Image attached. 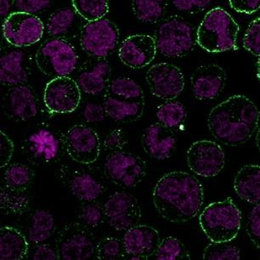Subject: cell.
<instances>
[{
    "label": "cell",
    "instance_id": "obj_1",
    "mask_svg": "<svg viewBox=\"0 0 260 260\" xmlns=\"http://www.w3.org/2000/svg\"><path fill=\"white\" fill-rule=\"evenodd\" d=\"M157 213L172 223L194 219L203 207L204 191L200 181L184 171H173L156 182L152 193Z\"/></svg>",
    "mask_w": 260,
    "mask_h": 260
},
{
    "label": "cell",
    "instance_id": "obj_2",
    "mask_svg": "<svg viewBox=\"0 0 260 260\" xmlns=\"http://www.w3.org/2000/svg\"><path fill=\"white\" fill-rule=\"evenodd\" d=\"M260 112L245 95H233L216 106L208 117V128L219 143L238 146L246 143L258 127Z\"/></svg>",
    "mask_w": 260,
    "mask_h": 260
},
{
    "label": "cell",
    "instance_id": "obj_3",
    "mask_svg": "<svg viewBox=\"0 0 260 260\" xmlns=\"http://www.w3.org/2000/svg\"><path fill=\"white\" fill-rule=\"evenodd\" d=\"M239 26L226 11L214 8L204 16L197 31V42L210 53L224 52L237 49Z\"/></svg>",
    "mask_w": 260,
    "mask_h": 260
},
{
    "label": "cell",
    "instance_id": "obj_4",
    "mask_svg": "<svg viewBox=\"0 0 260 260\" xmlns=\"http://www.w3.org/2000/svg\"><path fill=\"white\" fill-rule=\"evenodd\" d=\"M199 224L211 242H230L239 233L242 213L234 201L227 198L206 207L199 217Z\"/></svg>",
    "mask_w": 260,
    "mask_h": 260
},
{
    "label": "cell",
    "instance_id": "obj_5",
    "mask_svg": "<svg viewBox=\"0 0 260 260\" xmlns=\"http://www.w3.org/2000/svg\"><path fill=\"white\" fill-rule=\"evenodd\" d=\"M41 73L49 77H67L75 71L78 62L75 48L65 39H50L39 47L35 55Z\"/></svg>",
    "mask_w": 260,
    "mask_h": 260
},
{
    "label": "cell",
    "instance_id": "obj_6",
    "mask_svg": "<svg viewBox=\"0 0 260 260\" xmlns=\"http://www.w3.org/2000/svg\"><path fill=\"white\" fill-rule=\"evenodd\" d=\"M156 42L159 51L168 57H183L195 46L193 26L179 16L167 18L157 29Z\"/></svg>",
    "mask_w": 260,
    "mask_h": 260
},
{
    "label": "cell",
    "instance_id": "obj_7",
    "mask_svg": "<svg viewBox=\"0 0 260 260\" xmlns=\"http://www.w3.org/2000/svg\"><path fill=\"white\" fill-rule=\"evenodd\" d=\"M96 241L90 228L82 223H69L58 232L55 249L62 260L89 259L96 253Z\"/></svg>",
    "mask_w": 260,
    "mask_h": 260
},
{
    "label": "cell",
    "instance_id": "obj_8",
    "mask_svg": "<svg viewBox=\"0 0 260 260\" xmlns=\"http://www.w3.org/2000/svg\"><path fill=\"white\" fill-rule=\"evenodd\" d=\"M22 150L29 161L34 164H50L57 161L64 149L63 134L49 125H41L24 139Z\"/></svg>",
    "mask_w": 260,
    "mask_h": 260
},
{
    "label": "cell",
    "instance_id": "obj_9",
    "mask_svg": "<svg viewBox=\"0 0 260 260\" xmlns=\"http://www.w3.org/2000/svg\"><path fill=\"white\" fill-rule=\"evenodd\" d=\"M105 175L115 185L132 188L145 179L147 165L143 158L136 154L119 151L110 152L104 164Z\"/></svg>",
    "mask_w": 260,
    "mask_h": 260
},
{
    "label": "cell",
    "instance_id": "obj_10",
    "mask_svg": "<svg viewBox=\"0 0 260 260\" xmlns=\"http://www.w3.org/2000/svg\"><path fill=\"white\" fill-rule=\"evenodd\" d=\"M119 39L117 26L108 19L89 21L80 35L81 47L92 57L105 59L117 47Z\"/></svg>",
    "mask_w": 260,
    "mask_h": 260
},
{
    "label": "cell",
    "instance_id": "obj_11",
    "mask_svg": "<svg viewBox=\"0 0 260 260\" xmlns=\"http://www.w3.org/2000/svg\"><path fill=\"white\" fill-rule=\"evenodd\" d=\"M66 152L75 162L89 165L99 158L101 141L98 134L92 127L76 124L63 134Z\"/></svg>",
    "mask_w": 260,
    "mask_h": 260
},
{
    "label": "cell",
    "instance_id": "obj_12",
    "mask_svg": "<svg viewBox=\"0 0 260 260\" xmlns=\"http://www.w3.org/2000/svg\"><path fill=\"white\" fill-rule=\"evenodd\" d=\"M45 26L34 14L16 11L10 14L3 23L5 39L16 47L34 45L43 38Z\"/></svg>",
    "mask_w": 260,
    "mask_h": 260
},
{
    "label": "cell",
    "instance_id": "obj_13",
    "mask_svg": "<svg viewBox=\"0 0 260 260\" xmlns=\"http://www.w3.org/2000/svg\"><path fill=\"white\" fill-rule=\"evenodd\" d=\"M103 208L110 226L117 232H126L138 224L142 216L138 199L126 191H117L110 196Z\"/></svg>",
    "mask_w": 260,
    "mask_h": 260
},
{
    "label": "cell",
    "instance_id": "obj_14",
    "mask_svg": "<svg viewBox=\"0 0 260 260\" xmlns=\"http://www.w3.org/2000/svg\"><path fill=\"white\" fill-rule=\"evenodd\" d=\"M188 167L201 177H215L224 169L225 155L219 144L211 141H196L186 154Z\"/></svg>",
    "mask_w": 260,
    "mask_h": 260
},
{
    "label": "cell",
    "instance_id": "obj_15",
    "mask_svg": "<svg viewBox=\"0 0 260 260\" xmlns=\"http://www.w3.org/2000/svg\"><path fill=\"white\" fill-rule=\"evenodd\" d=\"M146 83L154 96L172 101L182 93L185 79L176 66L161 62L152 66L146 73Z\"/></svg>",
    "mask_w": 260,
    "mask_h": 260
},
{
    "label": "cell",
    "instance_id": "obj_16",
    "mask_svg": "<svg viewBox=\"0 0 260 260\" xmlns=\"http://www.w3.org/2000/svg\"><path fill=\"white\" fill-rule=\"evenodd\" d=\"M80 101V88L77 82L68 76L54 78L46 84L44 102L52 113L66 114L74 112Z\"/></svg>",
    "mask_w": 260,
    "mask_h": 260
},
{
    "label": "cell",
    "instance_id": "obj_17",
    "mask_svg": "<svg viewBox=\"0 0 260 260\" xmlns=\"http://www.w3.org/2000/svg\"><path fill=\"white\" fill-rule=\"evenodd\" d=\"M2 108L10 119L15 122H25L39 114V101L31 86H12L3 98Z\"/></svg>",
    "mask_w": 260,
    "mask_h": 260
},
{
    "label": "cell",
    "instance_id": "obj_18",
    "mask_svg": "<svg viewBox=\"0 0 260 260\" xmlns=\"http://www.w3.org/2000/svg\"><path fill=\"white\" fill-rule=\"evenodd\" d=\"M156 39L147 34H136L122 42L118 51L120 60L133 69L145 68L156 57Z\"/></svg>",
    "mask_w": 260,
    "mask_h": 260
},
{
    "label": "cell",
    "instance_id": "obj_19",
    "mask_svg": "<svg viewBox=\"0 0 260 260\" xmlns=\"http://www.w3.org/2000/svg\"><path fill=\"white\" fill-rule=\"evenodd\" d=\"M161 242L158 232L147 224H136L125 232L122 242L131 260L147 259L154 256Z\"/></svg>",
    "mask_w": 260,
    "mask_h": 260
},
{
    "label": "cell",
    "instance_id": "obj_20",
    "mask_svg": "<svg viewBox=\"0 0 260 260\" xmlns=\"http://www.w3.org/2000/svg\"><path fill=\"white\" fill-rule=\"evenodd\" d=\"M226 79V73L219 66H201L190 78L193 94L201 101L215 99L223 91Z\"/></svg>",
    "mask_w": 260,
    "mask_h": 260
},
{
    "label": "cell",
    "instance_id": "obj_21",
    "mask_svg": "<svg viewBox=\"0 0 260 260\" xmlns=\"http://www.w3.org/2000/svg\"><path fill=\"white\" fill-rule=\"evenodd\" d=\"M141 142L144 151L150 157L157 161H164L174 153L177 138L174 130L164 127L157 122L146 127Z\"/></svg>",
    "mask_w": 260,
    "mask_h": 260
},
{
    "label": "cell",
    "instance_id": "obj_22",
    "mask_svg": "<svg viewBox=\"0 0 260 260\" xmlns=\"http://www.w3.org/2000/svg\"><path fill=\"white\" fill-rule=\"evenodd\" d=\"M111 73L112 68L108 61L95 58V60L86 63L81 68L76 82L85 94L97 95L109 85Z\"/></svg>",
    "mask_w": 260,
    "mask_h": 260
},
{
    "label": "cell",
    "instance_id": "obj_23",
    "mask_svg": "<svg viewBox=\"0 0 260 260\" xmlns=\"http://www.w3.org/2000/svg\"><path fill=\"white\" fill-rule=\"evenodd\" d=\"M65 178L68 189L78 200L93 202L104 193V185L89 172L75 169Z\"/></svg>",
    "mask_w": 260,
    "mask_h": 260
},
{
    "label": "cell",
    "instance_id": "obj_24",
    "mask_svg": "<svg viewBox=\"0 0 260 260\" xmlns=\"http://www.w3.org/2000/svg\"><path fill=\"white\" fill-rule=\"evenodd\" d=\"M234 190L247 203H260V165L247 164L242 167L235 177Z\"/></svg>",
    "mask_w": 260,
    "mask_h": 260
},
{
    "label": "cell",
    "instance_id": "obj_25",
    "mask_svg": "<svg viewBox=\"0 0 260 260\" xmlns=\"http://www.w3.org/2000/svg\"><path fill=\"white\" fill-rule=\"evenodd\" d=\"M104 107L107 117L115 122H136L140 119L145 111V102L120 99L105 94Z\"/></svg>",
    "mask_w": 260,
    "mask_h": 260
},
{
    "label": "cell",
    "instance_id": "obj_26",
    "mask_svg": "<svg viewBox=\"0 0 260 260\" xmlns=\"http://www.w3.org/2000/svg\"><path fill=\"white\" fill-rule=\"evenodd\" d=\"M25 54L21 50H13L0 59V81L7 86L26 84L29 73L24 66Z\"/></svg>",
    "mask_w": 260,
    "mask_h": 260
},
{
    "label": "cell",
    "instance_id": "obj_27",
    "mask_svg": "<svg viewBox=\"0 0 260 260\" xmlns=\"http://www.w3.org/2000/svg\"><path fill=\"white\" fill-rule=\"evenodd\" d=\"M20 231L11 226L0 228V259L21 260L26 257L29 244Z\"/></svg>",
    "mask_w": 260,
    "mask_h": 260
},
{
    "label": "cell",
    "instance_id": "obj_28",
    "mask_svg": "<svg viewBox=\"0 0 260 260\" xmlns=\"http://www.w3.org/2000/svg\"><path fill=\"white\" fill-rule=\"evenodd\" d=\"M55 231V218L47 209H38L31 217L27 239L32 244H40L52 237Z\"/></svg>",
    "mask_w": 260,
    "mask_h": 260
},
{
    "label": "cell",
    "instance_id": "obj_29",
    "mask_svg": "<svg viewBox=\"0 0 260 260\" xmlns=\"http://www.w3.org/2000/svg\"><path fill=\"white\" fill-rule=\"evenodd\" d=\"M34 172L26 164H10L4 173V185L11 190L26 191L34 182Z\"/></svg>",
    "mask_w": 260,
    "mask_h": 260
},
{
    "label": "cell",
    "instance_id": "obj_30",
    "mask_svg": "<svg viewBox=\"0 0 260 260\" xmlns=\"http://www.w3.org/2000/svg\"><path fill=\"white\" fill-rule=\"evenodd\" d=\"M0 208L5 214L21 215L30 208V198L26 191L1 186Z\"/></svg>",
    "mask_w": 260,
    "mask_h": 260
},
{
    "label": "cell",
    "instance_id": "obj_31",
    "mask_svg": "<svg viewBox=\"0 0 260 260\" xmlns=\"http://www.w3.org/2000/svg\"><path fill=\"white\" fill-rule=\"evenodd\" d=\"M105 94L120 99L145 102V95L140 84L127 77H118L111 81Z\"/></svg>",
    "mask_w": 260,
    "mask_h": 260
},
{
    "label": "cell",
    "instance_id": "obj_32",
    "mask_svg": "<svg viewBox=\"0 0 260 260\" xmlns=\"http://www.w3.org/2000/svg\"><path fill=\"white\" fill-rule=\"evenodd\" d=\"M169 0H133L134 15L144 23H156L162 18Z\"/></svg>",
    "mask_w": 260,
    "mask_h": 260
},
{
    "label": "cell",
    "instance_id": "obj_33",
    "mask_svg": "<svg viewBox=\"0 0 260 260\" xmlns=\"http://www.w3.org/2000/svg\"><path fill=\"white\" fill-rule=\"evenodd\" d=\"M156 117L157 122L164 127L178 129L185 122L186 110L182 103L169 101L157 107Z\"/></svg>",
    "mask_w": 260,
    "mask_h": 260
},
{
    "label": "cell",
    "instance_id": "obj_34",
    "mask_svg": "<svg viewBox=\"0 0 260 260\" xmlns=\"http://www.w3.org/2000/svg\"><path fill=\"white\" fill-rule=\"evenodd\" d=\"M76 13L75 11L70 8L55 11L48 20V34L58 39L69 34L77 21Z\"/></svg>",
    "mask_w": 260,
    "mask_h": 260
},
{
    "label": "cell",
    "instance_id": "obj_35",
    "mask_svg": "<svg viewBox=\"0 0 260 260\" xmlns=\"http://www.w3.org/2000/svg\"><path fill=\"white\" fill-rule=\"evenodd\" d=\"M74 11L86 21L104 18L109 11V0H73Z\"/></svg>",
    "mask_w": 260,
    "mask_h": 260
},
{
    "label": "cell",
    "instance_id": "obj_36",
    "mask_svg": "<svg viewBox=\"0 0 260 260\" xmlns=\"http://www.w3.org/2000/svg\"><path fill=\"white\" fill-rule=\"evenodd\" d=\"M154 258L156 260L190 259V256L180 239L168 237L159 243Z\"/></svg>",
    "mask_w": 260,
    "mask_h": 260
},
{
    "label": "cell",
    "instance_id": "obj_37",
    "mask_svg": "<svg viewBox=\"0 0 260 260\" xmlns=\"http://www.w3.org/2000/svg\"><path fill=\"white\" fill-rule=\"evenodd\" d=\"M228 242H212L204 248L203 259L239 260L241 250L236 246L227 244Z\"/></svg>",
    "mask_w": 260,
    "mask_h": 260
},
{
    "label": "cell",
    "instance_id": "obj_38",
    "mask_svg": "<svg viewBox=\"0 0 260 260\" xmlns=\"http://www.w3.org/2000/svg\"><path fill=\"white\" fill-rule=\"evenodd\" d=\"M104 208L103 206L95 201L84 202L78 210L79 221L90 229L97 228L104 221Z\"/></svg>",
    "mask_w": 260,
    "mask_h": 260
},
{
    "label": "cell",
    "instance_id": "obj_39",
    "mask_svg": "<svg viewBox=\"0 0 260 260\" xmlns=\"http://www.w3.org/2000/svg\"><path fill=\"white\" fill-rule=\"evenodd\" d=\"M124 246L122 240L116 237H104L96 245V257L98 259H122L125 257Z\"/></svg>",
    "mask_w": 260,
    "mask_h": 260
},
{
    "label": "cell",
    "instance_id": "obj_40",
    "mask_svg": "<svg viewBox=\"0 0 260 260\" xmlns=\"http://www.w3.org/2000/svg\"><path fill=\"white\" fill-rule=\"evenodd\" d=\"M243 47L251 54L260 57V17L249 24L243 38Z\"/></svg>",
    "mask_w": 260,
    "mask_h": 260
},
{
    "label": "cell",
    "instance_id": "obj_41",
    "mask_svg": "<svg viewBox=\"0 0 260 260\" xmlns=\"http://www.w3.org/2000/svg\"><path fill=\"white\" fill-rule=\"evenodd\" d=\"M247 232L251 242L260 249V203L250 211L247 219Z\"/></svg>",
    "mask_w": 260,
    "mask_h": 260
},
{
    "label": "cell",
    "instance_id": "obj_42",
    "mask_svg": "<svg viewBox=\"0 0 260 260\" xmlns=\"http://www.w3.org/2000/svg\"><path fill=\"white\" fill-rule=\"evenodd\" d=\"M127 135L122 128H114L110 131L104 141V147L107 151H122L125 146H127Z\"/></svg>",
    "mask_w": 260,
    "mask_h": 260
},
{
    "label": "cell",
    "instance_id": "obj_43",
    "mask_svg": "<svg viewBox=\"0 0 260 260\" xmlns=\"http://www.w3.org/2000/svg\"><path fill=\"white\" fill-rule=\"evenodd\" d=\"M213 0H172L175 8L186 13L196 14L204 11Z\"/></svg>",
    "mask_w": 260,
    "mask_h": 260
},
{
    "label": "cell",
    "instance_id": "obj_44",
    "mask_svg": "<svg viewBox=\"0 0 260 260\" xmlns=\"http://www.w3.org/2000/svg\"><path fill=\"white\" fill-rule=\"evenodd\" d=\"M83 116L87 122H101L106 120L107 114L104 105L95 102H88L83 107Z\"/></svg>",
    "mask_w": 260,
    "mask_h": 260
},
{
    "label": "cell",
    "instance_id": "obj_45",
    "mask_svg": "<svg viewBox=\"0 0 260 260\" xmlns=\"http://www.w3.org/2000/svg\"><path fill=\"white\" fill-rule=\"evenodd\" d=\"M52 0H15V5L18 11L38 13L50 6Z\"/></svg>",
    "mask_w": 260,
    "mask_h": 260
},
{
    "label": "cell",
    "instance_id": "obj_46",
    "mask_svg": "<svg viewBox=\"0 0 260 260\" xmlns=\"http://www.w3.org/2000/svg\"><path fill=\"white\" fill-rule=\"evenodd\" d=\"M14 152V144L4 132H0V168H5L11 161Z\"/></svg>",
    "mask_w": 260,
    "mask_h": 260
},
{
    "label": "cell",
    "instance_id": "obj_47",
    "mask_svg": "<svg viewBox=\"0 0 260 260\" xmlns=\"http://www.w3.org/2000/svg\"><path fill=\"white\" fill-rule=\"evenodd\" d=\"M31 259L34 260H55L60 259L55 247H52L46 243L37 244L34 248Z\"/></svg>",
    "mask_w": 260,
    "mask_h": 260
},
{
    "label": "cell",
    "instance_id": "obj_48",
    "mask_svg": "<svg viewBox=\"0 0 260 260\" xmlns=\"http://www.w3.org/2000/svg\"><path fill=\"white\" fill-rule=\"evenodd\" d=\"M230 5L239 13H254L260 9V0H229Z\"/></svg>",
    "mask_w": 260,
    "mask_h": 260
},
{
    "label": "cell",
    "instance_id": "obj_49",
    "mask_svg": "<svg viewBox=\"0 0 260 260\" xmlns=\"http://www.w3.org/2000/svg\"><path fill=\"white\" fill-rule=\"evenodd\" d=\"M12 0H0V16L1 18L6 19L10 15Z\"/></svg>",
    "mask_w": 260,
    "mask_h": 260
},
{
    "label": "cell",
    "instance_id": "obj_50",
    "mask_svg": "<svg viewBox=\"0 0 260 260\" xmlns=\"http://www.w3.org/2000/svg\"><path fill=\"white\" fill-rule=\"evenodd\" d=\"M256 144H257V148L260 151V122L257 127V136H256Z\"/></svg>",
    "mask_w": 260,
    "mask_h": 260
},
{
    "label": "cell",
    "instance_id": "obj_51",
    "mask_svg": "<svg viewBox=\"0 0 260 260\" xmlns=\"http://www.w3.org/2000/svg\"><path fill=\"white\" fill-rule=\"evenodd\" d=\"M257 77L260 81V57L257 62Z\"/></svg>",
    "mask_w": 260,
    "mask_h": 260
}]
</instances>
